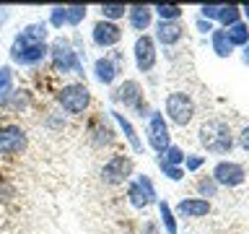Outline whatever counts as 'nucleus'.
<instances>
[{
    "label": "nucleus",
    "mask_w": 249,
    "mask_h": 234,
    "mask_svg": "<svg viewBox=\"0 0 249 234\" xmlns=\"http://www.w3.org/2000/svg\"><path fill=\"white\" fill-rule=\"evenodd\" d=\"M47 58L52 60V68L57 73H73V76H83V60H81V50L73 47V42L65 37H57L50 44V55Z\"/></svg>",
    "instance_id": "f257e3e1"
},
{
    "label": "nucleus",
    "mask_w": 249,
    "mask_h": 234,
    "mask_svg": "<svg viewBox=\"0 0 249 234\" xmlns=\"http://www.w3.org/2000/svg\"><path fill=\"white\" fill-rule=\"evenodd\" d=\"M200 143L208 148L210 154H231L233 148V133L223 120H208L200 125Z\"/></svg>",
    "instance_id": "f03ea898"
},
{
    "label": "nucleus",
    "mask_w": 249,
    "mask_h": 234,
    "mask_svg": "<svg viewBox=\"0 0 249 234\" xmlns=\"http://www.w3.org/2000/svg\"><path fill=\"white\" fill-rule=\"evenodd\" d=\"M57 107L62 109V112H68V115H83L86 109L91 107V91H89V86L86 83H65L62 89L57 91Z\"/></svg>",
    "instance_id": "7ed1b4c3"
},
{
    "label": "nucleus",
    "mask_w": 249,
    "mask_h": 234,
    "mask_svg": "<svg viewBox=\"0 0 249 234\" xmlns=\"http://www.w3.org/2000/svg\"><path fill=\"white\" fill-rule=\"evenodd\" d=\"M50 55V44L47 42H26L18 34L13 37L11 44V60L21 68H36L39 62H44V58Z\"/></svg>",
    "instance_id": "20e7f679"
},
{
    "label": "nucleus",
    "mask_w": 249,
    "mask_h": 234,
    "mask_svg": "<svg viewBox=\"0 0 249 234\" xmlns=\"http://www.w3.org/2000/svg\"><path fill=\"white\" fill-rule=\"evenodd\" d=\"M143 89H140V83L138 81H122L117 89L112 91V101H120V104H124V109H130V112H138L140 117H145L151 115V109H148L143 104Z\"/></svg>",
    "instance_id": "39448f33"
},
{
    "label": "nucleus",
    "mask_w": 249,
    "mask_h": 234,
    "mask_svg": "<svg viewBox=\"0 0 249 234\" xmlns=\"http://www.w3.org/2000/svg\"><path fill=\"white\" fill-rule=\"evenodd\" d=\"M166 117L179 128L192 122L195 117V101L187 91H171L166 97Z\"/></svg>",
    "instance_id": "423d86ee"
},
{
    "label": "nucleus",
    "mask_w": 249,
    "mask_h": 234,
    "mask_svg": "<svg viewBox=\"0 0 249 234\" xmlns=\"http://www.w3.org/2000/svg\"><path fill=\"white\" fill-rule=\"evenodd\" d=\"M145 140L156 154H163L171 146V133L166 125V117L161 112H151L148 115V125H145Z\"/></svg>",
    "instance_id": "0eeeda50"
},
{
    "label": "nucleus",
    "mask_w": 249,
    "mask_h": 234,
    "mask_svg": "<svg viewBox=\"0 0 249 234\" xmlns=\"http://www.w3.org/2000/svg\"><path fill=\"white\" fill-rule=\"evenodd\" d=\"M29 138L26 130L16 122H5L0 125V156H16L21 151H26Z\"/></svg>",
    "instance_id": "6e6552de"
},
{
    "label": "nucleus",
    "mask_w": 249,
    "mask_h": 234,
    "mask_svg": "<svg viewBox=\"0 0 249 234\" xmlns=\"http://www.w3.org/2000/svg\"><path fill=\"white\" fill-rule=\"evenodd\" d=\"M132 175V159L124 154H117L112 156L104 167H101V179L104 185H124Z\"/></svg>",
    "instance_id": "1a4fd4ad"
},
{
    "label": "nucleus",
    "mask_w": 249,
    "mask_h": 234,
    "mask_svg": "<svg viewBox=\"0 0 249 234\" xmlns=\"http://www.w3.org/2000/svg\"><path fill=\"white\" fill-rule=\"evenodd\" d=\"M132 55H135V65L140 73H151L156 65V39L148 34H140L132 44Z\"/></svg>",
    "instance_id": "9d476101"
},
{
    "label": "nucleus",
    "mask_w": 249,
    "mask_h": 234,
    "mask_svg": "<svg viewBox=\"0 0 249 234\" xmlns=\"http://www.w3.org/2000/svg\"><path fill=\"white\" fill-rule=\"evenodd\" d=\"M213 179H215V185H223V187H239V185H244L247 172L236 161H218L213 167Z\"/></svg>",
    "instance_id": "9b49d317"
},
{
    "label": "nucleus",
    "mask_w": 249,
    "mask_h": 234,
    "mask_svg": "<svg viewBox=\"0 0 249 234\" xmlns=\"http://www.w3.org/2000/svg\"><path fill=\"white\" fill-rule=\"evenodd\" d=\"M120 73H122V55L120 52H117L114 58L104 55V58H99L96 62H93V78H96L101 86H112Z\"/></svg>",
    "instance_id": "f8f14e48"
},
{
    "label": "nucleus",
    "mask_w": 249,
    "mask_h": 234,
    "mask_svg": "<svg viewBox=\"0 0 249 234\" xmlns=\"http://www.w3.org/2000/svg\"><path fill=\"white\" fill-rule=\"evenodd\" d=\"M91 39H93V44L101 47V50H109V47H117L122 42V29L117 26V23L112 21H96L93 23V29H91Z\"/></svg>",
    "instance_id": "ddd939ff"
},
{
    "label": "nucleus",
    "mask_w": 249,
    "mask_h": 234,
    "mask_svg": "<svg viewBox=\"0 0 249 234\" xmlns=\"http://www.w3.org/2000/svg\"><path fill=\"white\" fill-rule=\"evenodd\" d=\"M182 37H184V26L179 21H159L156 23V42L171 47V44L182 42Z\"/></svg>",
    "instance_id": "4468645a"
},
{
    "label": "nucleus",
    "mask_w": 249,
    "mask_h": 234,
    "mask_svg": "<svg viewBox=\"0 0 249 234\" xmlns=\"http://www.w3.org/2000/svg\"><path fill=\"white\" fill-rule=\"evenodd\" d=\"M127 23L135 31H148L153 23V8L151 5H127Z\"/></svg>",
    "instance_id": "2eb2a0df"
},
{
    "label": "nucleus",
    "mask_w": 249,
    "mask_h": 234,
    "mask_svg": "<svg viewBox=\"0 0 249 234\" xmlns=\"http://www.w3.org/2000/svg\"><path fill=\"white\" fill-rule=\"evenodd\" d=\"M208 211H210V200L205 198H184L177 206V214L182 218H202L208 216Z\"/></svg>",
    "instance_id": "dca6fc26"
},
{
    "label": "nucleus",
    "mask_w": 249,
    "mask_h": 234,
    "mask_svg": "<svg viewBox=\"0 0 249 234\" xmlns=\"http://www.w3.org/2000/svg\"><path fill=\"white\" fill-rule=\"evenodd\" d=\"M109 115H112V120L120 125V130L124 133V138H127V143L132 146V151H143V143H140V138H138V130H135V125L127 120V115L120 112V109H112Z\"/></svg>",
    "instance_id": "f3484780"
},
{
    "label": "nucleus",
    "mask_w": 249,
    "mask_h": 234,
    "mask_svg": "<svg viewBox=\"0 0 249 234\" xmlns=\"http://www.w3.org/2000/svg\"><path fill=\"white\" fill-rule=\"evenodd\" d=\"M89 136H91V143L93 146H109L112 143V128H109V122L104 120V115H99L96 120L91 122V128H89Z\"/></svg>",
    "instance_id": "a211bd4d"
},
{
    "label": "nucleus",
    "mask_w": 249,
    "mask_h": 234,
    "mask_svg": "<svg viewBox=\"0 0 249 234\" xmlns=\"http://www.w3.org/2000/svg\"><path fill=\"white\" fill-rule=\"evenodd\" d=\"M47 23L44 21H34V23H29V26H23L18 31V37L21 39H26V42H47Z\"/></svg>",
    "instance_id": "6ab92c4d"
},
{
    "label": "nucleus",
    "mask_w": 249,
    "mask_h": 234,
    "mask_svg": "<svg viewBox=\"0 0 249 234\" xmlns=\"http://www.w3.org/2000/svg\"><path fill=\"white\" fill-rule=\"evenodd\" d=\"M226 39H229V44L231 47H247L249 44V29H247V23H233V26L226 29Z\"/></svg>",
    "instance_id": "aec40b11"
},
{
    "label": "nucleus",
    "mask_w": 249,
    "mask_h": 234,
    "mask_svg": "<svg viewBox=\"0 0 249 234\" xmlns=\"http://www.w3.org/2000/svg\"><path fill=\"white\" fill-rule=\"evenodd\" d=\"M210 44H213V52L218 58H229L233 47L229 44V39H226V29H213L210 31Z\"/></svg>",
    "instance_id": "412c9836"
},
{
    "label": "nucleus",
    "mask_w": 249,
    "mask_h": 234,
    "mask_svg": "<svg viewBox=\"0 0 249 234\" xmlns=\"http://www.w3.org/2000/svg\"><path fill=\"white\" fill-rule=\"evenodd\" d=\"M132 182L138 185V190L143 193V198H145V203L151 206V203H159V195H156V187H153V182H151V177L148 175H135V179Z\"/></svg>",
    "instance_id": "4be33fe9"
},
{
    "label": "nucleus",
    "mask_w": 249,
    "mask_h": 234,
    "mask_svg": "<svg viewBox=\"0 0 249 234\" xmlns=\"http://www.w3.org/2000/svg\"><path fill=\"white\" fill-rule=\"evenodd\" d=\"M29 99H31V97H29L26 89H13L0 107H5V109H23V107L29 104Z\"/></svg>",
    "instance_id": "5701e85b"
},
{
    "label": "nucleus",
    "mask_w": 249,
    "mask_h": 234,
    "mask_svg": "<svg viewBox=\"0 0 249 234\" xmlns=\"http://www.w3.org/2000/svg\"><path fill=\"white\" fill-rule=\"evenodd\" d=\"M99 11H101V19L104 21L117 23V19H124V16H127V5L124 3H104Z\"/></svg>",
    "instance_id": "b1692460"
},
{
    "label": "nucleus",
    "mask_w": 249,
    "mask_h": 234,
    "mask_svg": "<svg viewBox=\"0 0 249 234\" xmlns=\"http://www.w3.org/2000/svg\"><path fill=\"white\" fill-rule=\"evenodd\" d=\"M159 214H161V224L166 234H177V218H174V211L166 200H159Z\"/></svg>",
    "instance_id": "393cba45"
},
{
    "label": "nucleus",
    "mask_w": 249,
    "mask_h": 234,
    "mask_svg": "<svg viewBox=\"0 0 249 234\" xmlns=\"http://www.w3.org/2000/svg\"><path fill=\"white\" fill-rule=\"evenodd\" d=\"M159 161L166 164V167H182V164H184V151L179 146H169L166 151L159 156Z\"/></svg>",
    "instance_id": "a878e982"
},
{
    "label": "nucleus",
    "mask_w": 249,
    "mask_h": 234,
    "mask_svg": "<svg viewBox=\"0 0 249 234\" xmlns=\"http://www.w3.org/2000/svg\"><path fill=\"white\" fill-rule=\"evenodd\" d=\"M218 21H221L223 29H229V26H233V23H239V21H241V8H239V5H223V8H221V16H218Z\"/></svg>",
    "instance_id": "bb28decb"
},
{
    "label": "nucleus",
    "mask_w": 249,
    "mask_h": 234,
    "mask_svg": "<svg viewBox=\"0 0 249 234\" xmlns=\"http://www.w3.org/2000/svg\"><path fill=\"white\" fill-rule=\"evenodd\" d=\"M13 91V70L11 65H0V104L5 101V97Z\"/></svg>",
    "instance_id": "cd10ccee"
},
{
    "label": "nucleus",
    "mask_w": 249,
    "mask_h": 234,
    "mask_svg": "<svg viewBox=\"0 0 249 234\" xmlns=\"http://www.w3.org/2000/svg\"><path fill=\"white\" fill-rule=\"evenodd\" d=\"M153 13L159 16V21H179L182 5H153Z\"/></svg>",
    "instance_id": "c85d7f7f"
},
{
    "label": "nucleus",
    "mask_w": 249,
    "mask_h": 234,
    "mask_svg": "<svg viewBox=\"0 0 249 234\" xmlns=\"http://www.w3.org/2000/svg\"><path fill=\"white\" fill-rule=\"evenodd\" d=\"M86 19V5H65V26H78Z\"/></svg>",
    "instance_id": "c756f323"
},
{
    "label": "nucleus",
    "mask_w": 249,
    "mask_h": 234,
    "mask_svg": "<svg viewBox=\"0 0 249 234\" xmlns=\"http://www.w3.org/2000/svg\"><path fill=\"white\" fill-rule=\"evenodd\" d=\"M197 190H200V198H215V193H218V185H215V179L213 177H202L200 182H197Z\"/></svg>",
    "instance_id": "7c9ffc66"
},
{
    "label": "nucleus",
    "mask_w": 249,
    "mask_h": 234,
    "mask_svg": "<svg viewBox=\"0 0 249 234\" xmlns=\"http://www.w3.org/2000/svg\"><path fill=\"white\" fill-rule=\"evenodd\" d=\"M127 198H130V206H132V208H145V206H148L145 198H143V193L138 190L135 182H127Z\"/></svg>",
    "instance_id": "2f4dec72"
},
{
    "label": "nucleus",
    "mask_w": 249,
    "mask_h": 234,
    "mask_svg": "<svg viewBox=\"0 0 249 234\" xmlns=\"http://www.w3.org/2000/svg\"><path fill=\"white\" fill-rule=\"evenodd\" d=\"M47 26H52V29H62V26H65V5H54L52 8Z\"/></svg>",
    "instance_id": "473e14b6"
},
{
    "label": "nucleus",
    "mask_w": 249,
    "mask_h": 234,
    "mask_svg": "<svg viewBox=\"0 0 249 234\" xmlns=\"http://www.w3.org/2000/svg\"><path fill=\"white\" fill-rule=\"evenodd\" d=\"M159 167H161V172H163V177L174 179V182H179V179L184 177V169H182V167H166V164H161V161H159Z\"/></svg>",
    "instance_id": "72a5a7b5"
},
{
    "label": "nucleus",
    "mask_w": 249,
    "mask_h": 234,
    "mask_svg": "<svg viewBox=\"0 0 249 234\" xmlns=\"http://www.w3.org/2000/svg\"><path fill=\"white\" fill-rule=\"evenodd\" d=\"M221 8H223V5H202V8H200V16H202L205 21H218Z\"/></svg>",
    "instance_id": "f704fd0d"
},
{
    "label": "nucleus",
    "mask_w": 249,
    "mask_h": 234,
    "mask_svg": "<svg viewBox=\"0 0 249 234\" xmlns=\"http://www.w3.org/2000/svg\"><path fill=\"white\" fill-rule=\"evenodd\" d=\"M202 156H197V154H190V156H184V167H187V172H195V169H200L202 167Z\"/></svg>",
    "instance_id": "c9c22d12"
},
{
    "label": "nucleus",
    "mask_w": 249,
    "mask_h": 234,
    "mask_svg": "<svg viewBox=\"0 0 249 234\" xmlns=\"http://www.w3.org/2000/svg\"><path fill=\"white\" fill-rule=\"evenodd\" d=\"M239 146L244 148V151H249V125H244L239 133Z\"/></svg>",
    "instance_id": "e433bc0d"
},
{
    "label": "nucleus",
    "mask_w": 249,
    "mask_h": 234,
    "mask_svg": "<svg viewBox=\"0 0 249 234\" xmlns=\"http://www.w3.org/2000/svg\"><path fill=\"white\" fill-rule=\"evenodd\" d=\"M197 29L202 31V34H208V31H213V23L205 21V19H200V21H197Z\"/></svg>",
    "instance_id": "4c0bfd02"
},
{
    "label": "nucleus",
    "mask_w": 249,
    "mask_h": 234,
    "mask_svg": "<svg viewBox=\"0 0 249 234\" xmlns=\"http://www.w3.org/2000/svg\"><path fill=\"white\" fill-rule=\"evenodd\" d=\"M143 234H159V229H156V224H153V221H145Z\"/></svg>",
    "instance_id": "58836bf2"
},
{
    "label": "nucleus",
    "mask_w": 249,
    "mask_h": 234,
    "mask_svg": "<svg viewBox=\"0 0 249 234\" xmlns=\"http://www.w3.org/2000/svg\"><path fill=\"white\" fill-rule=\"evenodd\" d=\"M8 19H11V8H0V26H3Z\"/></svg>",
    "instance_id": "ea45409f"
},
{
    "label": "nucleus",
    "mask_w": 249,
    "mask_h": 234,
    "mask_svg": "<svg viewBox=\"0 0 249 234\" xmlns=\"http://www.w3.org/2000/svg\"><path fill=\"white\" fill-rule=\"evenodd\" d=\"M244 62H247V65H249V44L244 47Z\"/></svg>",
    "instance_id": "a19ab883"
},
{
    "label": "nucleus",
    "mask_w": 249,
    "mask_h": 234,
    "mask_svg": "<svg viewBox=\"0 0 249 234\" xmlns=\"http://www.w3.org/2000/svg\"><path fill=\"white\" fill-rule=\"evenodd\" d=\"M241 13H244L247 19H249V5H244V8H241Z\"/></svg>",
    "instance_id": "79ce46f5"
},
{
    "label": "nucleus",
    "mask_w": 249,
    "mask_h": 234,
    "mask_svg": "<svg viewBox=\"0 0 249 234\" xmlns=\"http://www.w3.org/2000/svg\"><path fill=\"white\" fill-rule=\"evenodd\" d=\"M247 29H249V23H247Z\"/></svg>",
    "instance_id": "37998d69"
}]
</instances>
